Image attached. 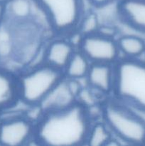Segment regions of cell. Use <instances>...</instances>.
Returning a JSON list of instances; mask_svg holds the SVG:
<instances>
[{"label":"cell","instance_id":"6da1fadb","mask_svg":"<svg viewBox=\"0 0 145 146\" xmlns=\"http://www.w3.org/2000/svg\"><path fill=\"white\" fill-rule=\"evenodd\" d=\"M92 120L78 103L56 111H42L35 122L34 142L41 145H85Z\"/></svg>","mask_w":145,"mask_h":146},{"label":"cell","instance_id":"7a4b0ae2","mask_svg":"<svg viewBox=\"0 0 145 146\" xmlns=\"http://www.w3.org/2000/svg\"><path fill=\"white\" fill-rule=\"evenodd\" d=\"M102 119L122 143L145 145V118L113 96L102 102Z\"/></svg>","mask_w":145,"mask_h":146},{"label":"cell","instance_id":"3957f363","mask_svg":"<svg viewBox=\"0 0 145 146\" xmlns=\"http://www.w3.org/2000/svg\"><path fill=\"white\" fill-rule=\"evenodd\" d=\"M115 68L116 81L112 96L145 114V61L121 57Z\"/></svg>","mask_w":145,"mask_h":146},{"label":"cell","instance_id":"277c9868","mask_svg":"<svg viewBox=\"0 0 145 146\" xmlns=\"http://www.w3.org/2000/svg\"><path fill=\"white\" fill-rule=\"evenodd\" d=\"M16 74L19 101L27 108L39 106L64 78L62 71L44 62L21 68Z\"/></svg>","mask_w":145,"mask_h":146},{"label":"cell","instance_id":"5b68a950","mask_svg":"<svg viewBox=\"0 0 145 146\" xmlns=\"http://www.w3.org/2000/svg\"><path fill=\"white\" fill-rule=\"evenodd\" d=\"M46 20L52 36L67 37L75 31L86 11L85 0H33Z\"/></svg>","mask_w":145,"mask_h":146},{"label":"cell","instance_id":"8992f818","mask_svg":"<svg viewBox=\"0 0 145 146\" xmlns=\"http://www.w3.org/2000/svg\"><path fill=\"white\" fill-rule=\"evenodd\" d=\"M35 122L25 111L0 118V145L21 146L34 142Z\"/></svg>","mask_w":145,"mask_h":146},{"label":"cell","instance_id":"52a82bcc","mask_svg":"<svg viewBox=\"0 0 145 146\" xmlns=\"http://www.w3.org/2000/svg\"><path fill=\"white\" fill-rule=\"evenodd\" d=\"M78 48L91 63L115 64L121 58L117 39L107 38L97 33L82 36Z\"/></svg>","mask_w":145,"mask_h":146},{"label":"cell","instance_id":"ba28073f","mask_svg":"<svg viewBox=\"0 0 145 146\" xmlns=\"http://www.w3.org/2000/svg\"><path fill=\"white\" fill-rule=\"evenodd\" d=\"M85 81L86 85L103 96H112L116 81L115 64L92 63Z\"/></svg>","mask_w":145,"mask_h":146},{"label":"cell","instance_id":"9c48e42d","mask_svg":"<svg viewBox=\"0 0 145 146\" xmlns=\"http://www.w3.org/2000/svg\"><path fill=\"white\" fill-rule=\"evenodd\" d=\"M75 49L68 37L52 36L44 45L42 61L63 71Z\"/></svg>","mask_w":145,"mask_h":146},{"label":"cell","instance_id":"30bf717a","mask_svg":"<svg viewBox=\"0 0 145 146\" xmlns=\"http://www.w3.org/2000/svg\"><path fill=\"white\" fill-rule=\"evenodd\" d=\"M116 12L121 22L145 34V0H119Z\"/></svg>","mask_w":145,"mask_h":146},{"label":"cell","instance_id":"8fae6325","mask_svg":"<svg viewBox=\"0 0 145 146\" xmlns=\"http://www.w3.org/2000/svg\"><path fill=\"white\" fill-rule=\"evenodd\" d=\"M20 103L16 72L0 64V115Z\"/></svg>","mask_w":145,"mask_h":146},{"label":"cell","instance_id":"7c38bea8","mask_svg":"<svg viewBox=\"0 0 145 146\" xmlns=\"http://www.w3.org/2000/svg\"><path fill=\"white\" fill-rule=\"evenodd\" d=\"M76 96L64 77L46 96L39 107L42 111H56L67 108L76 103Z\"/></svg>","mask_w":145,"mask_h":146},{"label":"cell","instance_id":"4fadbf2b","mask_svg":"<svg viewBox=\"0 0 145 146\" xmlns=\"http://www.w3.org/2000/svg\"><path fill=\"white\" fill-rule=\"evenodd\" d=\"M91 64L86 56L77 48L63 70L64 77L68 79L85 80Z\"/></svg>","mask_w":145,"mask_h":146},{"label":"cell","instance_id":"5bb4252c","mask_svg":"<svg viewBox=\"0 0 145 146\" xmlns=\"http://www.w3.org/2000/svg\"><path fill=\"white\" fill-rule=\"evenodd\" d=\"M121 57L139 58L145 54V40L134 34H123L117 38Z\"/></svg>","mask_w":145,"mask_h":146},{"label":"cell","instance_id":"9a60e30c","mask_svg":"<svg viewBox=\"0 0 145 146\" xmlns=\"http://www.w3.org/2000/svg\"><path fill=\"white\" fill-rule=\"evenodd\" d=\"M112 137V131L102 118L95 120L92 121L88 131L85 145H107Z\"/></svg>","mask_w":145,"mask_h":146},{"label":"cell","instance_id":"2e32d148","mask_svg":"<svg viewBox=\"0 0 145 146\" xmlns=\"http://www.w3.org/2000/svg\"><path fill=\"white\" fill-rule=\"evenodd\" d=\"M33 0H11L7 3V19L22 21L35 17Z\"/></svg>","mask_w":145,"mask_h":146},{"label":"cell","instance_id":"e0dca14e","mask_svg":"<svg viewBox=\"0 0 145 146\" xmlns=\"http://www.w3.org/2000/svg\"><path fill=\"white\" fill-rule=\"evenodd\" d=\"M101 24L100 17L93 9L85 11L76 31L82 36L96 34Z\"/></svg>","mask_w":145,"mask_h":146},{"label":"cell","instance_id":"ac0fdd59","mask_svg":"<svg viewBox=\"0 0 145 146\" xmlns=\"http://www.w3.org/2000/svg\"><path fill=\"white\" fill-rule=\"evenodd\" d=\"M97 34L107 38L117 39L119 36V29L117 25L111 22H101Z\"/></svg>","mask_w":145,"mask_h":146},{"label":"cell","instance_id":"d6986e66","mask_svg":"<svg viewBox=\"0 0 145 146\" xmlns=\"http://www.w3.org/2000/svg\"><path fill=\"white\" fill-rule=\"evenodd\" d=\"M119 0H87L88 4L94 9H102L113 4H117Z\"/></svg>","mask_w":145,"mask_h":146},{"label":"cell","instance_id":"ffe728a7","mask_svg":"<svg viewBox=\"0 0 145 146\" xmlns=\"http://www.w3.org/2000/svg\"><path fill=\"white\" fill-rule=\"evenodd\" d=\"M7 18V3L0 0V27L6 21Z\"/></svg>","mask_w":145,"mask_h":146},{"label":"cell","instance_id":"44dd1931","mask_svg":"<svg viewBox=\"0 0 145 146\" xmlns=\"http://www.w3.org/2000/svg\"><path fill=\"white\" fill-rule=\"evenodd\" d=\"M1 1H4V2H6V3H8V2H9V1H11V0H1Z\"/></svg>","mask_w":145,"mask_h":146}]
</instances>
